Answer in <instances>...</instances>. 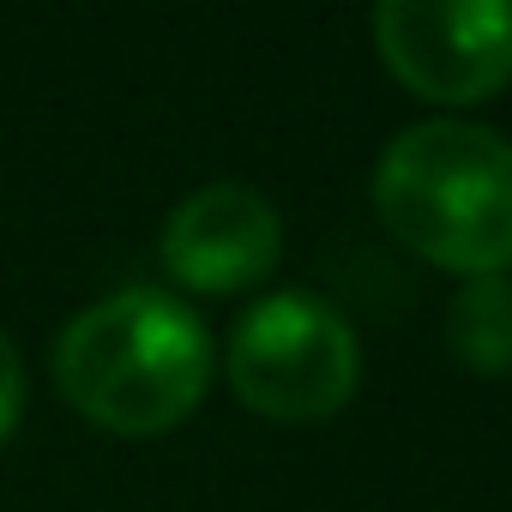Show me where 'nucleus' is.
I'll return each instance as SVG.
<instances>
[{"mask_svg": "<svg viewBox=\"0 0 512 512\" xmlns=\"http://www.w3.org/2000/svg\"><path fill=\"white\" fill-rule=\"evenodd\" d=\"M55 386L109 434H169L211 386V338L187 302L163 290H121L61 326Z\"/></svg>", "mask_w": 512, "mask_h": 512, "instance_id": "1", "label": "nucleus"}, {"mask_svg": "<svg viewBox=\"0 0 512 512\" xmlns=\"http://www.w3.org/2000/svg\"><path fill=\"white\" fill-rule=\"evenodd\" d=\"M374 211L422 260L494 278L512 266V145L476 121H416L374 163Z\"/></svg>", "mask_w": 512, "mask_h": 512, "instance_id": "2", "label": "nucleus"}, {"mask_svg": "<svg viewBox=\"0 0 512 512\" xmlns=\"http://www.w3.org/2000/svg\"><path fill=\"white\" fill-rule=\"evenodd\" d=\"M235 398L266 422H326L350 404L362 380L356 332L320 296L284 290L253 302L223 350Z\"/></svg>", "mask_w": 512, "mask_h": 512, "instance_id": "3", "label": "nucleus"}, {"mask_svg": "<svg viewBox=\"0 0 512 512\" xmlns=\"http://www.w3.org/2000/svg\"><path fill=\"white\" fill-rule=\"evenodd\" d=\"M374 49L386 73L428 103H488L512 85L506 0H386L374 7Z\"/></svg>", "mask_w": 512, "mask_h": 512, "instance_id": "4", "label": "nucleus"}, {"mask_svg": "<svg viewBox=\"0 0 512 512\" xmlns=\"http://www.w3.org/2000/svg\"><path fill=\"white\" fill-rule=\"evenodd\" d=\"M284 253L278 205L247 181H211L187 193L163 223V266L181 290L235 296L253 290Z\"/></svg>", "mask_w": 512, "mask_h": 512, "instance_id": "5", "label": "nucleus"}, {"mask_svg": "<svg viewBox=\"0 0 512 512\" xmlns=\"http://www.w3.org/2000/svg\"><path fill=\"white\" fill-rule=\"evenodd\" d=\"M446 338L470 374H512V278H464V290L446 308Z\"/></svg>", "mask_w": 512, "mask_h": 512, "instance_id": "6", "label": "nucleus"}, {"mask_svg": "<svg viewBox=\"0 0 512 512\" xmlns=\"http://www.w3.org/2000/svg\"><path fill=\"white\" fill-rule=\"evenodd\" d=\"M19 416H25V356L0 332V440L19 428Z\"/></svg>", "mask_w": 512, "mask_h": 512, "instance_id": "7", "label": "nucleus"}]
</instances>
